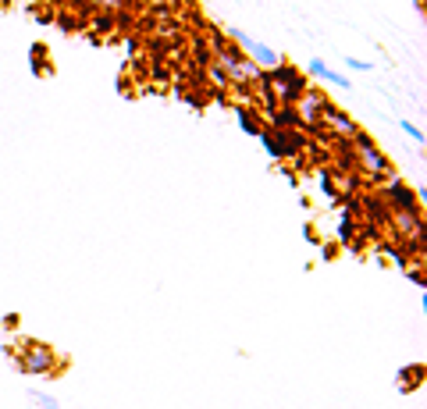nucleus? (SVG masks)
Instances as JSON below:
<instances>
[{"instance_id":"nucleus-18","label":"nucleus","mask_w":427,"mask_h":409,"mask_svg":"<svg viewBox=\"0 0 427 409\" xmlns=\"http://www.w3.org/2000/svg\"><path fill=\"white\" fill-rule=\"evenodd\" d=\"M346 65L353 72H374V65H371V61H363V57H346Z\"/></svg>"},{"instance_id":"nucleus-16","label":"nucleus","mask_w":427,"mask_h":409,"mask_svg":"<svg viewBox=\"0 0 427 409\" xmlns=\"http://www.w3.org/2000/svg\"><path fill=\"white\" fill-rule=\"evenodd\" d=\"M93 4H97L100 11H114V15H118V11L129 8V0H93Z\"/></svg>"},{"instance_id":"nucleus-14","label":"nucleus","mask_w":427,"mask_h":409,"mask_svg":"<svg viewBox=\"0 0 427 409\" xmlns=\"http://www.w3.org/2000/svg\"><path fill=\"white\" fill-rule=\"evenodd\" d=\"M335 232H339V239H342L346 246L356 239V221H353V210H346V214L339 217V228H335Z\"/></svg>"},{"instance_id":"nucleus-6","label":"nucleus","mask_w":427,"mask_h":409,"mask_svg":"<svg viewBox=\"0 0 427 409\" xmlns=\"http://www.w3.org/2000/svg\"><path fill=\"white\" fill-rule=\"evenodd\" d=\"M324 104H328V97H324L321 89H314V86L292 104V111H296V118H299V129H303V132H307V129L321 132V111H324Z\"/></svg>"},{"instance_id":"nucleus-3","label":"nucleus","mask_w":427,"mask_h":409,"mask_svg":"<svg viewBox=\"0 0 427 409\" xmlns=\"http://www.w3.org/2000/svg\"><path fill=\"white\" fill-rule=\"evenodd\" d=\"M57 353L50 349V345H43V342H33L29 338L25 342V349L15 356V367L22 370V374H33V377H50V374H57Z\"/></svg>"},{"instance_id":"nucleus-2","label":"nucleus","mask_w":427,"mask_h":409,"mask_svg":"<svg viewBox=\"0 0 427 409\" xmlns=\"http://www.w3.org/2000/svg\"><path fill=\"white\" fill-rule=\"evenodd\" d=\"M353 161H356V171H363L367 178H374V182H385L388 175H392V164H388V157L378 150V143L367 136V132H356L353 139Z\"/></svg>"},{"instance_id":"nucleus-7","label":"nucleus","mask_w":427,"mask_h":409,"mask_svg":"<svg viewBox=\"0 0 427 409\" xmlns=\"http://www.w3.org/2000/svg\"><path fill=\"white\" fill-rule=\"evenodd\" d=\"M321 129H328V136H335V139H353L356 132H360V125L339 107V104H324V111H321Z\"/></svg>"},{"instance_id":"nucleus-15","label":"nucleus","mask_w":427,"mask_h":409,"mask_svg":"<svg viewBox=\"0 0 427 409\" xmlns=\"http://www.w3.org/2000/svg\"><path fill=\"white\" fill-rule=\"evenodd\" d=\"M399 129H403V132H406V136H410L417 146H424V132H420V125H413L410 118H399Z\"/></svg>"},{"instance_id":"nucleus-13","label":"nucleus","mask_w":427,"mask_h":409,"mask_svg":"<svg viewBox=\"0 0 427 409\" xmlns=\"http://www.w3.org/2000/svg\"><path fill=\"white\" fill-rule=\"evenodd\" d=\"M257 139H260V146H264V153L271 157V161H282V150H278V136H274L271 129H264V132H260Z\"/></svg>"},{"instance_id":"nucleus-9","label":"nucleus","mask_w":427,"mask_h":409,"mask_svg":"<svg viewBox=\"0 0 427 409\" xmlns=\"http://www.w3.org/2000/svg\"><path fill=\"white\" fill-rule=\"evenodd\" d=\"M307 72H310V75H317V79H324L328 86H339V89H353V79H346L342 72L328 68L321 57H314V61H310V65H307Z\"/></svg>"},{"instance_id":"nucleus-5","label":"nucleus","mask_w":427,"mask_h":409,"mask_svg":"<svg viewBox=\"0 0 427 409\" xmlns=\"http://www.w3.org/2000/svg\"><path fill=\"white\" fill-rule=\"evenodd\" d=\"M378 196H381V203L392 207V210H420V196L413 193V189H410L399 175H388Z\"/></svg>"},{"instance_id":"nucleus-11","label":"nucleus","mask_w":427,"mask_h":409,"mask_svg":"<svg viewBox=\"0 0 427 409\" xmlns=\"http://www.w3.org/2000/svg\"><path fill=\"white\" fill-rule=\"evenodd\" d=\"M267 129H274V132H292V129H299V118H296L292 107H274V114L267 118Z\"/></svg>"},{"instance_id":"nucleus-1","label":"nucleus","mask_w":427,"mask_h":409,"mask_svg":"<svg viewBox=\"0 0 427 409\" xmlns=\"http://www.w3.org/2000/svg\"><path fill=\"white\" fill-rule=\"evenodd\" d=\"M264 86L271 89V97L278 107H292L303 93L310 89L307 75H303L296 65H289V61H282V65H274L271 72H264Z\"/></svg>"},{"instance_id":"nucleus-4","label":"nucleus","mask_w":427,"mask_h":409,"mask_svg":"<svg viewBox=\"0 0 427 409\" xmlns=\"http://www.w3.org/2000/svg\"><path fill=\"white\" fill-rule=\"evenodd\" d=\"M225 36L235 43V50H239V54H246L260 72H271L274 65H282V54H278V50H271V47L257 43L250 33H242V29H225Z\"/></svg>"},{"instance_id":"nucleus-8","label":"nucleus","mask_w":427,"mask_h":409,"mask_svg":"<svg viewBox=\"0 0 427 409\" xmlns=\"http://www.w3.org/2000/svg\"><path fill=\"white\" fill-rule=\"evenodd\" d=\"M271 132H274V129H271ZM274 136H278L282 161H285V157H296V161H299V157L307 153V132H303V129H292V132H274Z\"/></svg>"},{"instance_id":"nucleus-12","label":"nucleus","mask_w":427,"mask_h":409,"mask_svg":"<svg viewBox=\"0 0 427 409\" xmlns=\"http://www.w3.org/2000/svg\"><path fill=\"white\" fill-rule=\"evenodd\" d=\"M420 381H424V367L417 363V367H403L399 370V392H413V388H420Z\"/></svg>"},{"instance_id":"nucleus-17","label":"nucleus","mask_w":427,"mask_h":409,"mask_svg":"<svg viewBox=\"0 0 427 409\" xmlns=\"http://www.w3.org/2000/svg\"><path fill=\"white\" fill-rule=\"evenodd\" d=\"M33 399H36V406H40V409H61V402H57L54 395H43V392H33Z\"/></svg>"},{"instance_id":"nucleus-19","label":"nucleus","mask_w":427,"mask_h":409,"mask_svg":"<svg viewBox=\"0 0 427 409\" xmlns=\"http://www.w3.org/2000/svg\"><path fill=\"white\" fill-rule=\"evenodd\" d=\"M0 328H4V331H11V328H18V313H8V317H4V321H0Z\"/></svg>"},{"instance_id":"nucleus-10","label":"nucleus","mask_w":427,"mask_h":409,"mask_svg":"<svg viewBox=\"0 0 427 409\" xmlns=\"http://www.w3.org/2000/svg\"><path fill=\"white\" fill-rule=\"evenodd\" d=\"M235 111V121L242 125V132H246V136H260L264 132V121H260V114H257V107H232Z\"/></svg>"}]
</instances>
